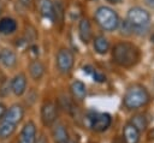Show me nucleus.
<instances>
[{"label": "nucleus", "mask_w": 154, "mask_h": 143, "mask_svg": "<svg viewBox=\"0 0 154 143\" xmlns=\"http://www.w3.org/2000/svg\"><path fill=\"white\" fill-rule=\"evenodd\" d=\"M112 59L123 67H131L140 60V49L131 42H118L112 49Z\"/></svg>", "instance_id": "f257e3e1"}, {"label": "nucleus", "mask_w": 154, "mask_h": 143, "mask_svg": "<svg viewBox=\"0 0 154 143\" xmlns=\"http://www.w3.org/2000/svg\"><path fill=\"white\" fill-rule=\"evenodd\" d=\"M149 101V94L144 87L135 84L131 85L124 95V106L129 109H137Z\"/></svg>", "instance_id": "f03ea898"}, {"label": "nucleus", "mask_w": 154, "mask_h": 143, "mask_svg": "<svg viewBox=\"0 0 154 143\" xmlns=\"http://www.w3.org/2000/svg\"><path fill=\"white\" fill-rule=\"evenodd\" d=\"M95 20L106 31L116 30L119 26V17L117 12L107 6H100L95 11Z\"/></svg>", "instance_id": "7ed1b4c3"}, {"label": "nucleus", "mask_w": 154, "mask_h": 143, "mask_svg": "<svg viewBox=\"0 0 154 143\" xmlns=\"http://www.w3.org/2000/svg\"><path fill=\"white\" fill-rule=\"evenodd\" d=\"M149 22H150V14L144 8L135 6L128 11L126 23L131 30L146 29L149 25Z\"/></svg>", "instance_id": "20e7f679"}, {"label": "nucleus", "mask_w": 154, "mask_h": 143, "mask_svg": "<svg viewBox=\"0 0 154 143\" xmlns=\"http://www.w3.org/2000/svg\"><path fill=\"white\" fill-rule=\"evenodd\" d=\"M90 127L96 132H102L107 130L112 123V118L108 113H91L88 117Z\"/></svg>", "instance_id": "39448f33"}, {"label": "nucleus", "mask_w": 154, "mask_h": 143, "mask_svg": "<svg viewBox=\"0 0 154 143\" xmlns=\"http://www.w3.org/2000/svg\"><path fill=\"white\" fill-rule=\"evenodd\" d=\"M73 53L69 48H61L57 54V66L61 73H69L73 66Z\"/></svg>", "instance_id": "423d86ee"}, {"label": "nucleus", "mask_w": 154, "mask_h": 143, "mask_svg": "<svg viewBox=\"0 0 154 143\" xmlns=\"http://www.w3.org/2000/svg\"><path fill=\"white\" fill-rule=\"evenodd\" d=\"M24 115V109L20 105H12L8 109H6L5 117H4V121H7L10 124L17 125L18 123H20V120L23 119Z\"/></svg>", "instance_id": "0eeeda50"}, {"label": "nucleus", "mask_w": 154, "mask_h": 143, "mask_svg": "<svg viewBox=\"0 0 154 143\" xmlns=\"http://www.w3.org/2000/svg\"><path fill=\"white\" fill-rule=\"evenodd\" d=\"M18 143H36V127L32 121H28L22 129Z\"/></svg>", "instance_id": "6e6552de"}, {"label": "nucleus", "mask_w": 154, "mask_h": 143, "mask_svg": "<svg viewBox=\"0 0 154 143\" xmlns=\"http://www.w3.org/2000/svg\"><path fill=\"white\" fill-rule=\"evenodd\" d=\"M57 107L53 102H47L42 106V109H41V119H42V123L47 126L52 125L55 119H57Z\"/></svg>", "instance_id": "1a4fd4ad"}, {"label": "nucleus", "mask_w": 154, "mask_h": 143, "mask_svg": "<svg viewBox=\"0 0 154 143\" xmlns=\"http://www.w3.org/2000/svg\"><path fill=\"white\" fill-rule=\"evenodd\" d=\"M12 93L16 96H20L24 94L25 89H26V78L24 76V73H18L13 77V79L11 81V85H10Z\"/></svg>", "instance_id": "9d476101"}, {"label": "nucleus", "mask_w": 154, "mask_h": 143, "mask_svg": "<svg viewBox=\"0 0 154 143\" xmlns=\"http://www.w3.org/2000/svg\"><path fill=\"white\" fill-rule=\"evenodd\" d=\"M0 62L7 67V68H12L16 66L17 64V55L13 50L11 49H7V48H4L1 52H0Z\"/></svg>", "instance_id": "9b49d317"}, {"label": "nucleus", "mask_w": 154, "mask_h": 143, "mask_svg": "<svg viewBox=\"0 0 154 143\" xmlns=\"http://www.w3.org/2000/svg\"><path fill=\"white\" fill-rule=\"evenodd\" d=\"M38 10H40V13L42 14V17H45L49 20L55 19L54 4L51 0H38Z\"/></svg>", "instance_id": "f8f14e48"}, {"label": "nucleus", "mask_w": 154, "mask_h": 143, "mask_svg": "<svg viewBox=\"0 0 154 143\" xmlns=\"http://www.w3.org/2000/svg\"><path fill=\"white\" fill-rule=\"evenodd\" d=\"M123 137L125 143H138L140 141V131L131 124H126L124 126V131H123Z\"/></svg>", "instance_id": "ddd939ff"}, {"label": "nucleus", "mask_w": 154, "mask_h": 143, "mask_svg": "<svg viewBox=\"0 0 154 143\" xmlns=\"http://www.w3.org/2000/svg\"><path fill=\"white\" fill-rule=\"evenodd\" d=\"M52 133H53L55 143H72L70 137H69L67 130H66V127L63 124H57L53 127Z\"/></svg>", "instance_id": "4468645a"}, {"label": "nucleus", "mask_w": 154, "mask_h": 143, "mask_svg": "<svg viewBox=\"0 0 154 143\" xmlns=\"http://www.w3.org/2000/svg\"><path fill=\"white\" fill-rule=\"evenodd\" d=\"M78 34L79 38L83 43H88L91 40V26L87 18H82L78 25Z\"/></svg>", "instance_id": "2eb2a0df"}, {"label": "nucleus", "mask_w": 154, "mask_h": 143, "mask_svg": "<svg viewBox=\"0 0 154 143\" xmlns=\"http://www.w3.org/2000/svg\"><path fill=\"white\" fill-rule=\"evenodd\" d=\"M17 29V22L13 18L4 17L0 19V34L1 35H10L13 34Z\"/></svg>", "instance_id": "dca6fc26"}, {"label": "nucleus", "mask_w": 154, "mask_h": 143, "mask_svg": "<svg viewBox=\"0 0 154 143\" xmlns=\"http://www.w3.org/2000/svg\"><path fill=\"white\" fill-rule=\"evenodd\" d=\"M70 89H71L72 96L78 101H82L87 95V88H85V84L82 81H75L71 84Z\"/></svg>", "instance_id": "f3484780"}, {"label": "nucleus", "mask_w": 154, "mask_h": 143, "mask_svg": "<svg viewBox=\"0 0 154 143\" xmlns=\"http://www.w3.org/2000/svg\"><path fill=\"white\" fill-rule=\"evenodd\" d=\"M29 73H30V76L32 77V79L38 81V79L43 76V73H45V66L42 65L41 61H38V60H32V61L30 62V65H29Z\"/></svg>", "instance_id": "a211bd4d"}, {"label": "nucleus", "mask_w": 154, "mask_h": 143, "mask_svg": "<svg viewBox=\"0 0 154 143\" xmlns=\"http://www.w3.org/2000/svg\"><path fill=\"white\" fill-rule=\"evenodd\" d=\"M109 48V42L105 36H97L94 40V49L99 54H106Z\"/></svg>", "instance_id": "6ab92c4d"}, {"label": "nucleus", "mask_w": 154, "mask_h": 143, "mask_svg": "<svg viewBox=\"0 0 154 143\" xmlns=\"http://www.w3.org/2000/svg\"><path fill=\"white\" fill-rule=\"evenodd\" d=\"M14 131H16V125L10 124L7 121H2L0 125V138H2V139L8 138L10 136L13 135Z\"/></svg>", "instance_id": "aec40b11"}, {"label": "nucleus", "mask_w": 154, "mask_h": 143, "mask_svg": "<svg viewBox=\"0 0 154 143\" xmlns=\"http://www.w3.org/2000/svg\"><path fill=\"white\" fill-rule=\"evenodd\" d=\"M131 124L141 132L144 127H146V125H147V121H146V119H144V117L143 115H140V114H137V115H135V117H132V121H131Z\"/></svg>", "instance_id": "412c9836"}, {"label": "nucleus", "mask_w": 154, "mask_h": 143, "mask_svg": "<svg viewBox=\"0 0 154 143\" xmlns=\"http://www.w3.org/2000/svg\"><path fill=\"white\" fill-rule=\"evenodd\" d=\"M93 77H94V81H96V82H103L106 79L105 76L97 71H93Z\"/></svg>", "instance_id": "4be33fe9"}, {"label": "nucleus", "mask_w": 154, "mask_h": 143, "mask_svg": "<svg viewBox=\"0 0 154 143\" xmlns=\"http://www.w3.org/2000/svg\"><path fill=\"white\" fill-rule=\"evenodd\" d=\"M5 113H6V107H5V105L0 103V120H2V119H4Z\"/></svg>", "instance_id": "5701e85b"}, {"label": "nucleus", "mask_w": 154, "mask_h": 143, "mask_svg": "<svg viewBox=\"0 0 154 143\" xmlns=\"http://www.w3.org/2000/svg\"><path fill=\"white\" fill-rule=\"evenodd\" d=\"M24 6H26V7H29L30 5H31V2H32V0H19Z\"/></svg>", "instance_id": "b1692460"}, {"label": "nucleus", "mask_w": 154, "mask_h": 143, "mask_svg": "<svg viewBox=\"0 0 154 143\" xmlns=\"http://www.w3.org/2000/svg\"><path fill=\"white\" fill-rule=\"evenodd\" d=\"M146 5L150 8H154V0H146Z\"/></svg>", "instance_id": "393cba45"}, {"label": "nucleus", "mask_w": 154, "mask_h": 143, "mask_svg": "<svg viewBox=\"0 0 154 143\" xmlns=\"http://www.w3.org/2000/svg\"><path fill=\"white\" fill-rule=\"evenodd\" d=\"M107 2H109V4H120L123 0H106Z\"/></svg>", "instance_id": "a878e982"}, {"label": "nucleus", "mask_w": 154, "mask_h": 143, "mask_svg": "<svg viewBox=\"0 0 154 143\" xmlns=\"http://www.w3.org/2000/svg\"><path fill=\"white\" fill-rule=\"evenodd\" d=\"M36 143H47V141H46V139H45V137L42 136V137H40V139H38Z\"/></svg>", "instance_id": "bb28decb"}, {"label": "nucleus", "mask_w": 154, "mask_h": 143, "mask_svg": "<svg viewBox=\"0 0 154 143\" xmlns=\"http://www.w3.org/2000/svg\"><path fill=\"white\" fill-rule=\"evenodd\" d=\"M149 136H150L152 138H154V129H153V130L150 131V133H149Z\"/></svg>", "instance_id": "cd10ccee"}, {"label": "nucleus", "mask_w": 154, "mask_h": 143, "mask_svg": "<svg viewBox=\"0 0 154 143\" xmlns=\"http://www.w3.org/2000/svg\"><path fill=\"white\" fill-rule=\"evenodd\" d=\"M0 13H1V8H0Z\"/></svg>", "instance_id": "c85d7f7f"}]
</instances>
